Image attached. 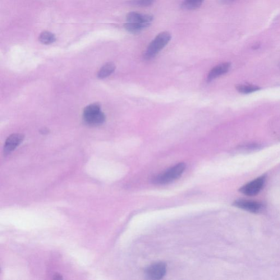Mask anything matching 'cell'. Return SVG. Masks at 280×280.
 <instances>
[{
	"label": "cell",
	"instance_id": "cell-1",
	"mask_svg": "<svg viewBox=\"0 0 280 280\" xmlns=\"http://www.w3.org/2000/svg\"><path fill=\"white\" fill-rule=\"evenodd\" d=\"M83 118L86 125L90 126H98L103 125L106 117L98 104H90L86 107L83 114Z\"/></svg>",
	"mask_w": 280,
	"mask_h": 280
},
{
	"label": "cell",
	"instance_id": "cell-2",
	"mask_svg": "<svg viewBox=\"0 0 280 280\" xmlns=\"http://www.w3.org/2000/svg\"><path fill=\"white\" fill-rule=\"evenodd\" d=\"M172 39V35L168 32H163L156 37L149 45L145 53V58L150 59L154 58L165 47Z\"/></svg>",
	"mask_w": 280,
	"mask_h": 280
},
{
	"label": "cell",
	"instance_id": "cell-3",
	"mask_svg": "<svg viewBox=\"0 0 280 280\" xmlns=\"http://www.w3.org/2000/svg\"><path fill=\"white\" fill-rule=\"evenodd\" d=\"M186 168L185 163H179L169 169L168 171L155 177L153 183L157 185H165L171 183L180 177Z\"/></svg>",
	"mask_w": 280,
	"mask_h": 280
},
{
	"label": "cell",
	"instance_id": "cell-4",
	"mask_svg": "<svg viewBox=\"0 0 280 280\" xmlns=\"http://www.w3.org/2000/svg\"><path fill=\"white\" fill-rule=\"evenodd\" d=\"M265 178L264 176H261L255 179L247 184L240 188V191L242 194L248 196H254L258 194L262 189Z\"/></svg>",
	"mask_w": 280,
	"mask_h": 280
},
{
	"label": "cell",
	"instance_id": "cell-5",
	"mask_svg": "<svg viewBox=\"0 0 280 280\" xmlns=\"http://www.w3.org/2000/svg\"><path fill=\"white\" fill-rule=\"evenodd\" d=\"M167 272V265L159 262L151 265L145 270L146 276L149 279L158 280L162 279Z\"/></svg>",
	"mask_w": 280,
	"mask_h": 280
},
{
	"label": "cell",
	"instance_id": "cell-6",
	"mask_svg": "<svg viewBox=\"0 0 280 280\" xmlns=\"http://www.w3.org/2000/svg\"><path fill=\"white\" fill-rule=\"evenodd\" d=\"M153 20V17L152 15L138 12H130L127 16V21L130 23L144 24L150 26Z\"/></svg>",
	"mask_w": 280,
	"mask_h": 280
},
{
	"label": "cell",
	"instance_id": "cell-7",
	"mask_svg": "<svg viewBox=\"0 0 280 280\" xmlns=\"http://www.w3.org/2000/svg\"><path fill=\"white\" fill-rule=\"evenodd\" d=\"M234 205L252 213H259L263 209L262 204L250 200H238L234 202Z\"/></svg>",
	"mask_w": 280,
	"mask_h": 280
},
{
	"label": "cell",
	"instance_id": "cell-8",
	"mask_svg": "<svg viewBox=\"0 0 280 280\" xmlns=\"http://www.w3.org/2000/svg\"><path fill=\"white\" fill-rule=\"evenodd\" d=\"M24 139V136L22 134H13L9 136L4 146V153L6 155L11 153Z\"/></svg>",
	"mask_w": 280,
	"mask_h": 280
},
{
	"label": "cell",
	"instance_id": "cell-9",
	"mask_svg": "<svg viewBox=\"0 0 280 280\" xmlns=\"http://www.w3.org/2000/svg\"><path fill=\"white\" fill-rule=\"evenodd\" d=\"M231 66V63H224L215 66L210 71L208 76V81H212L219 76L225 74L230 69Z\"/></svg>",
	"mask_w": 280,
	"mask_h": 280
},
{
	"label": "cell",
	"instance_id": "cell-10",
	"mask_svg": "<svg viewBox=\"0 0 280 280\" xmlns=\"http://www.w3.org/2000/svg\"><path fill=\"white\" fill-rule=\"evenodd\" d=\"M116 70V66L113 63H108L100 68L98 73L99 79H104L111 75Z\"/></svg>",
	"mask_w": 280,
	"mask_h": 280
},
{
	"label": "cell",
	"instance_id": "cell-11",
	"mask_svg": "<svg viewBox=\"0 0 280 280\" xmlns=\"http://www.w3.org/2000/svg\"><path fill=\"white\" fill-rule=\"evenodd\" d=\"M124 26L127 31L132 34H139L141 31L149 27V26L144 24L130 23V22H128Z\"/></svg>",
	"mask_w": 280,
	"mask_h": 280
},
{
	"label": "cell",
	"instance_id": "cell-12",
	"mask_svg": "<svg viewBox=\"0 0 280 280\" xmlns=\"http://www.w3.org/2000/svg\"><path fill=\"white\" fill-rule=\"evenodd\" d=\"M204 0H185L182 4V8L186 10H194L199 8Z\"/></svg>",
	"mask_w": 280,
	"mask_h": 280
},
{
	"label": "cell",
	"instance_id": "cell-13",
	"mask_svg": "<svg viewBox=\"0 0 280 280\" xmlns=\"http://www.w3.org/2000/svg\"><path fill=\"white\" fill-rule=\"evenodd\" d=\"M39 41L44 44H50L54 43L56 41V37L52 33L48 31H44L39 36Z\"/></svg>",
	"mask_w": 280,
	"mask_h": 280
},
{
	"label": "cell",
	"instance_id": "cell-14",
	"mask_svg": "<svg viewBox=\"0 0 280 280\" xmlns=\"http://www.w3.org/2000/svg\"><path fill=\"white\" fill-rule=\"evenodd\" d=\"M236 88L238 92L242 94L254 93L260 89L259 86L254 85H238Z\"/></svg>",
	"mask_w": 280,
	"mask_h": 280
},
{
	"label": "cell",
	"instance_id": "cell-15",
	"mask_svg": "<svg viewBox=\"0 0 280 280\" xmlns=\"http://www.w3.org/2000/svg\"><path fill=\"white\" fill-rule=\"evenodd\" d=\"M156 1V0H134L131 2L134 5L147 7L152 5Z\"/></svg>",
	"mask_w": 280,
	"mask_h": 280
},
{
	"label": "cell",
	"instance_id": "cell-16",
	"mask_svg": "<svg viewBox=\"0 0 280 280\" xmlns=\"http://www.w3.org/2000/svg\"><path fill=\"white\" fill-rule=\"evenodd\" d=\"M40 132L43 134H47L49 132V131L47 129L43 128V129H41Z\"/></svg>",
	"mask_w": 280,
	"mask_h": 280
},
{
	"label": "cell",
	"instance_id": "cell-17",
	"mask_svg": "<svg viewBox=\"0 0 280 280\" xmlns=\"http://www.w3.org/2000/svg\"><path fill=\"white\" fill-rule=\"evenodd\" d=\"M234 1H236V0H221L222 3L226 4L231 3Z\"/></svg>",
	"mask_w": 280,
	"mask_h": 280
}]
</instances>
